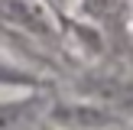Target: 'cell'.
<instances>
[{
    "label": "cell",
    "mask_w": 133,
    "mask_h": 130,
    "mask_svg": "<svg viewBox=\"0 0 133 130\" xmlns=\"http://www.w3.org/2000/svg\"><path fill=\"white\" fill-rule=\"evenodd\" d=\"M0 20L19 26L26 32H45V23L26 0H0Z\"/></svg>",
    "instance_id": "cell-1"
},
{
    "label": "cell",
    "mask_w": 133,
    "mask_h": 130,
    "mask_svg": "<svg viewBox=\"0 0 133 130\" xmlns=\"http://www.w3.org/2000/svg\"><path fill=\"white\" fill-rule=\"evenodd\" d=\"M23 114H26V104H0V130L13 127Z\"/></svg>",
    "instance_id": "cell-2"
},
{
    "label": "cell",
    "mask_w": 133,
    "mask_h": 130,
    "mask_svg": "<svg viewBox=\"0 0 133 130\" xmlns=\"http://www.w3.org/2000/svg\"><path fill=\"white\" fill-rule=\"evenodd\" d=\"M0 81H29V78H26L23 72H16V68H10V65L0 62Z\"/></svg>",
    "instance_id": "cell-3"
}]
</instances>
